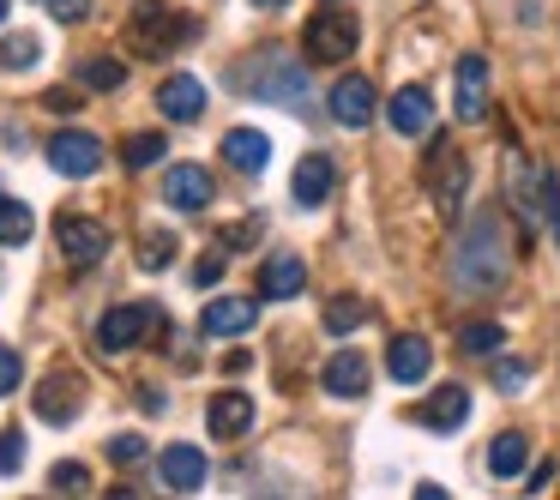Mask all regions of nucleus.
Segmentation results:
<instances>
[{
	"label": "nucleus",
	"instance_id": "1",
	"mask_svg": "<svg viewBox=\"0 0 560 500\" xmlns=\"http://www.w3.org/2000/svg\"><path fill=\"white\" fill-rule=\"evenodd\" d=\"M506 230H500V211H476V223L464 230L458 254H452V278L458 290H500L506 283Z\"/></svg>",
	"mask_w": 560,
	"mask_h": 500
},
{
	"label": "nucleus",
	"instance_id": "2",
	"mask_svg": "<svg viewBox=\"0 0 560 500\" xmlns=\"http://www.w3.org/2000/svg\"><path fill=\"white\" fill-rule=\"evenodd\" d=\"M230 85L247 91V97H259V103H278V109H302L307 103V73L290 61V55H278V49L254 55V67L230 73Z\"/></svg>",
	"mask_w": 560,
	"mask_h": 500
},
{
	"label": "nucleus",
	"instance_id": "3",
	"mask_svg": "<svg viewBox=\"0 0 560 500\" xmlns=\"http://www.w3.org/2000/svg\"><path fill=\"white\" fill-rule=\"evenodd\" d=\"M187 37H194V19L175 13L170 0H139L133 19H127V43H133L139 61H163V55H175Z\"/></svg>",
	"mask_w": 560,
	"mask_h": 500
},
{
	"label": "nucleus",
	"instance_id": "4",
	"mask_svg": "<svg viewBox=\"0 0 560 500\" xmlns=\"http://www.w3.org/2000/svg\"><path fill=\"white\" fill-rule=\"evenodd\" d=\"M355 43H362V25H355V13H350V7H326V13H314V19H307V31H302L307 61H319V67L350 61V55H355Z\"/></svg>",
	"mask_w": 560,
	"mask_h": 500
},
{
	"label": "nucleus",
	"instance_id": "5",
	"mask_svg": "<svg viewBox=\"0 0 560 500\" xmlns=\"http://www.w3.org/2000/svg\"><path fill=\"white\" fill-rule=\"evenodd\" d=\"M464 187H470V163H464V151L452 146V139H434V151H428V194H434V206H440L446 223H458Z\"/></svg>",
	"mask_w": 560,
	"mask_h": 500
},
{
	"label": "nucleus",
	"instance_id": "6",
	"mask_svg": "<svg viewBox=\"0 0 560 500\" xmlns=\"http://www.w3.org/2000/svg\"><path fill=\"white\" fill-rule=\"evenodd\" d=\"M145 332H158V307H151V302H121V307H109V314L97 319V344L109 356L133 350Z\"/></svg>",
	"mask_w": 560,
	"mask_h": 500
},
{
	"label": "nucleus",
	"instance_id": "7",
	"mask_svg": "<svg viewBox=\"0 0 560 500\" xmlns=\"http://www.w3.org/2000/svg\"><path fill=\"white\" fill-rule=\"evenodd\" d=\"M55 247L67 254V266H97L103 254H109V230L103 223H91V218H73V211H61L55 218Z\"/></svg>",
	"mask_w": 560,
	"mask_h": 500
},
{
	"label": "nucleus",
	"instance_id": "8",
	"mask_svg": "<svg viewBox=\"0 0 560 500\" xmlns=\"http://www.w3.org/2000/svg\"><path fill=\"white\" fill-rule=\"evenodd\" d=\"M49 170L55 175H97L103 170V139L97 133H79V127H67V133L49 139Z\"/></svg>",
	"mask_w": 560,
	"mask_h": 500
},
{
	"label": "nucleus",
	"instance_id": "9",
	"mask_svg": "<svg viewBox=\"0 0 560 500\" xmlns=\"http://www.w3.org/2000/svg\"><path fill=\"white\" fill-rule=\"evenodd\" d=\"M79 404H85V380L79 374H49L37 386V398H31V410H37L49 428H67L79 416Z\"/></svg>",
	"mask_w": 560,
	"mask_h": 500
},
{
	"label": "nucleus",
	"instance_id": "10",
	"mask_svg": "<svg viewBox=\"0 0 560 500\" xmlns=\"http://www.w3.org/2000/svg\"><path fill=\"white\" fill-rule=\"evenodd\" d=\"M254 319H259L254 295H211L199 326H206L211 338H242V332H254Z\"/></svg>",
	"mask_w": 560,
	"mask_h": 500
},
{
	"label": "nucleus",
	"instance_id": "11",
	"mask_svg": "<svg viewBox=\"0 0 560 500\" xmlns=\"http://www.w3.org/2000/svg\"><path fill=\"white\" fill-rule=\"evenodd\" d=\"M386 121H392V133H404V139H422L428 127H434V97H428L422 85H404L398 97L386 103Z\"/></svg>",
	"mask_w": 560,
	"mask_h": 500
},
{
	"label": "nucleus",
	"instance_id": "12",
	"mask_svg": "<svg viewBox=\"0 0 560 500\" xmlns=\"http://www.w3.org/2000/svg\"><path fill=\"white\" fill-rule=\"evenodd\" d=\"M163 199H170L175 211H206L211 206V175L199 170V163H170V175H163Z\"/></svg>",
	"mask_w": 560,
	"mask_h": 500
},
{
	"label": "nucleus",
	"instance_id": "13",
	"mask_svg": "<svg viewBox=\"0 0 560 500\" xmlns=\"http://www.w3.org/2000/svg\"><path fill=\"white\" fill-rule=\"evenodd\" d=\"M331 187H338V170H331V158H319V151H307L302 163H295V182H290V194H295V206H326L331 199Z\"/></svg>",
	"mask_w": 560,
	"mask_h": 500
},
{
	"label": "nucleus",
	"instance_id": "14",
	"mask_svg": "<svg viewBox=\"0 0 560 500\" xmlns=\"http://www.w3.org/2000/svg\"><path fill=\"white\" fill-rule=\"evenodd\" d=\"M158 470H163V488L170 495H194L199 482H206V452L199 446H163V458H158Z\"/></svg>",
	"mask_w": 560,
	"mask_h": 500
},
{
	"label": "nucleus",
	"instance_id": "15",
	"mask_svg": "<svg viewBox=\"0 0 560 500\" xmlns=\"http://www.w3.org/2000/svg\"><path fill=\"white\" fill-rule=\"evenodd\" d=\"M458 121H482L488 115V61L482 55H464L458 61Z\"/></svg>",
	"mask_w": 560,
	"mask_h": 500
},
{
	"label": "nucleus",
	"instance_id": "16",
	"mask_svg": "<svg viewBox=\"0 0 560 500\" xmlns=\"http://www.w3.org/2000/svg\"><path fill=\"white\" fill-rule=\"evenodd\" d=\"M158 109L170 115V121H199V115H206V85L187 79V73L163 79V85H158Z\"/></svg>",
	"mask_w": 560,
	"mask_h": 500
},
{
	"label": "nucleus",
	"instance_id": "17",
	"mask_svg": "<svg viewBox=\"0 0 560 500\" xmlns=\"http://www.w3.org/2000/svg\"><path fill=\"white\" fill-rule=\"evenodd\" d=\"M331 115H338L343 127H368L374 121V85H368L362 73L338 79V85H331Z\"/></svg>",
	"mask_w": 560,
	"mask_h": 500
},
{
	"label": "nucleus",
	"instance_id": "18",
	"mask_svg": "<svg viewBox=\"0 0 560 500\" xmlns=\"http://www.w3.org/2000/svg\"><path fill=\"white\" fill-rule=\"evenodd\" d=\"M206 422H211V440L247 434V428H254V398H247V392H218L211 410H206Z\"/></svg>",
	"mask_w": 560,
	"mask_h": 500
},
{
	"label": "nucleus",
	"instance_id": "19",
	"mask_svg": "<svg viewBox=\"0 0 560 500\" xmlns=\"http://www.w3.org/2000/svg\"><path fill=\"white\" fill-rule=\"evenodd\" d=\"M307 290V266L295 254H271L266 266H259V295H271V302H290V295Z\"/></svg>",
	"mask_w": 560,
	"mask_h": 500
},
{
	"label": "nucleus",
	"instance_id": "20",
	"mask_svg": "<svg viewBox=\"0 0 560 500\" xmlns=\"http://www.w3.org/2000/svg\"><path fill=\"white\" fill-rule=\"evenodd\" d=\"M223 158H230L235 170L259 175L271 163V139L259 133V127H230V133H223Z\"/></svg>",
	"mask_w": 560,
	"mask_h": 500
},
{
	"label": "nucleus",
	"instance_id": "21",
	"mask_svg": "<svg viewBox=\"0 0 560 500\" xmlns=\"http://www.w3.org/2000/svg\"><path fill=\"white\" fill-rule=\"evenodd\" d=\"M326 392L331 398H362L368 392V356L362 350H338L326 362Z\"/></svg>",
	"mask_w": 560,
	"mask_h": 500
},
{
	"label": "nucleus",
	"instance_id": "22",
	"mask_svg": "<svg viewBox=\"0 0 560 500\" xmlns=\"http://www.w3.org/2000/svg\"><path fill=\"white\" fill-rule=\"evenodd\" d=\"M416 416H422L428 428H440V434H452V428H464V416H470V392H464V386H440Z\"/></svg>",
	"mask_w": 560,
	"mask_h": 500
},
{
	"label": "nucleus",
	"instance_id": "23",
	"mask_svg": "<svg viewBox=\"0 0 560 500\" xmlns=\"http://www.w3.org/2000/svg\"><path fill=\"white\" fill-rule=\"evenodd\" d=\"M386 368H392L398 386H416V380H428V368H434V350H428L422 338H398L386 350Z\"/></svg>",
	"mask_w": 560,
	"mask_h": 500
},
{
	"label": "nucleus",
	"instance_id": "24",
	"mask_svg": "<svg viewBox=\"0 0 560 500\" xmlns=\"http://www.w3.org/2000/svg\"><path fill=\"white\" fill-rule=\"evenodd\" d=\"M31 230H37V218H31V206H19V199L0 194V247H25Z\"/></svg>",
	"mask_w": 560,
	"mask_h": 500
},
{
	"label": "nucleus",
	"instance_id": "25",
	"mask_svg": "<svg viewBox=\"0 0 560 500\" xmlns=\"http://www.w3.org/2000/svg\"><path fill=\"white\" fill-rule=\"evenodd\" d=\"M524 458H530V446H524V434H500L494 446H488V470L494 476H518Z\"/></svg>",
	"mask_w": 560,
	"mask_h": 500
},
{
	"label": "nucleus",
	"instance_id": "26",
	"mask_svg": "<svg viewBox=\"0 0 560 500\" xmlns=\"http://www.w3.org/2000/svg\"><path fill=\"white\" fill-rule=\"evenodd\" d=\"M163 133H127V146H121V163L127 170H151V163H163Z\"/></svg>",
	"mask_w": 560,
	"mask_h": 500
},
{
	"label": "nucleus",
	"instance_id": "27",
	"mask_svg": "<svg viewBox=\"0 0 560 500\" xmlns=\"http://www.w3.org/2000/svg\"><path fill=\"white\" fill-rule=\"evenodd\" d=\"M458 344H464L470 356H500V344H506V332H500L494 319H476V326H464V332H458Z\"/></svg>",
	"mask_w": 560,
	"mask_h": 500
},
{
	"label": "nucleus",
	"instance_id": "28",
	"mask_svg": "<svg viewBox=\"0 0 560 500\" xmlns=\"http://www.w3.org/2000/svg\"><path fill=\"white\" fill-rule=\"evenodd\" d=\"M79 85H91V91H121V85H127V61H85V67H79Z\"/></svg>",
	"mask_w": 560,
	"mask_h": 500
},
{
	"label": "nucleus",
	"instance_id": "29",
	"mask_svg": "<svg viewBox=\"0 0 560 500\" xmlns=\"http://www.w3.org/2000/svg\"><path fill=\"white\" fill-rule=\"evenodd\" d=\"M368 319V302H355V295H338V302H326V332H355Z\"/></svg>",
	"mask_w": 560,
	"mask_h": 500
},
{
	"label": "nucleus",
	"instance_id": "30",
	"mask_svg": "<svg viewBox=\"0 0 560 500\" xmlns=\"http://www.w3.org/2000/svg\"><path fill=\"white\" fill-rule=\"evenodd\" d=\"M170 259H175V235L170 230H151L145 242H139V266L145 271H170Z\"/></svg>",
	"mask_w": 560,
	"mask_h": 500
},
{
	"label": "nucleus",
	"instance_id": "31",
	"mask_svg": "<svg viewBox=\"0 0 560 500\" xmlns=\"http://www.w3.org/2000/svg\"><path fill=\"white\" fill-rule=\"evenodd\" d=\"M37 55H43V43H37V37H25V31L0 43V61L13 67V73H31V67H37Z\"/></svg>",
	"mask_w": 560,
	"mask_h": 500
},
{
	"label": "nucleus",
	"instance_id": "32",
	"mask_svg": "<svg viewBox=\"0 0 560 500\" xmlns=\"http://www.w3.org/2000/svg\"><path fill=\"white\" fill-rule=\"evenodd\" d=\"M49 482H55V495H85V488H91V470H85V464H55Z\"/></svg>",
	"mask_w": 560,
	"mask_h": 500
},
{
	"label": "nucleus",
	"instance_id": "33",
	"mask_svg": "<svg viewBox=\"0 0 560 500\" xmlns=\"http://www.w3.org/2000/svg\"><path fill=\"white\" fill-rule=\"evenodd\" d=\"M542 218H548L555 247H560V175H555V170H542Z\"/></svg>",
	"mask_w": 560,
	"mask_h": 500
},
{
	"label": "nucleus",
	"instance_id": "34",
	"mask_svg": "<svg viewBox=\"0 0 560 500\" xmlns=\"http://www.w3.org/2000/svg\"><path fill=\"white\" fill-rule=\"evenodd\" d=\"M103 452H109L115 464H139V458H145V440H139V434H115Z\"/></svg>",
	"mask_w": 560,
	"mask_h": 500
},
{
	"label": "nucleus",
	"instance_id": "35",
	"mask_svg": "<svg viewBox=\"0 0 560 500\" xmlns=\"http://www.w3.org/2000/svg\"><path fill=\"white\" fill-rule=\"evenodd\" d=\"M19 380H25V362H19V350H7V344H0V398H7Z\"/></svg>",
	"mask_w": 560,
	"mask_h": 500
},
{
	"label": "nucleus",
	"instance_id": "36",
	"mask_svg": "<svg viewBox=\"0 0 560 500\" xmlns=\"http://www.w3.org/2000/svg\"><path fill=\"white\" fill-rule=\"evenodd\" d=\"M19 464H25V440H19V434H0V470L13 476Z\"/></svg>",
	"mask_w": 560,
	"mask_h": 500
},
{
	"label": "nucleus",
	"instance_id": "37",
	"mask_svg": "<svg viewBox=\"0 0 560 500\" xmlns=\"http://www.w3.org/2000/svg\"><path fill=\"white\" fill-rule=\"evenodd\" d=\"M524 374H530L524 362H494V386H500V392H518Z\"/></svg>",
	"mask_w": 560,
	"mask_h": 500
},
{
	"label": "nucleus",
	"instance_id": "38",
	"mask_svg": "<svg viewBox=\"0 0 560 500\" xmlns=\"http://www.w3.org/2000/svg\"><path fill=\"white\" fill-rule=\"evenodd\" d=\"M218 278H223V254H206V259L194 266V283H199V290H211Z\"/></svg>",
	"mask_w": 560,
	"mask_h": 500
},
{
	"label": "nucleus",
	"instance_id": "39",
	"mask_svg": "<svg viewBox=\"0 0 560 500\" xmlns=\"http://www.w3.org/2000/svg\"><path fill=\"white\" fill-rule=\"evenodd\" d=\"M43 109H55V115H73V109H79V97H73V91H49V97H43Z\"/></svg>",
	"mask_w": 560,
	"mask_h": 500
},
{
	"label": "nucleus",
	"instance_id": "40",
	"mask_svg": "<svg viewBox=\"0 0 560 500\" xmlns=\"http://www.w3.org/2000/svg\"><path fill=\"white\" fill-rule=\"evenodd\" d=\"M548 482H555V464H536V470H530V495H542Z\"/></svg>",
	"mask_w": 560,
	"mask_h": 500
},
{
	"label": "nucleus",
	"instance_id": "41",
	"mask_svg": "<svg viewBox=\"0 0 560 500\" xmlns=\"http://www.w3.org/2000/svg\"><path fill=\"white\" fill-rule=\"evenodd\" d=\"M55 13H61L67 25H73V19H85V0H55Z\"/></svg>",
	"mask_w": 560,
	"mask_h": 500
},
{
	"label": "nucleus",
	"instance_id": "42",
	"mask_svg": "<svg viewBox=\"0 0 560 500\" xmlns=\"http://www.w3.org/2000/svg\"><path fill=\"white\" fill-rule=\"evenodd\" d=\"M254 7H266V13H278V7H290V0H254Z\"/></svg>",
	"mask_w": 560,
	"mask_h": 500
},
{
	"label": "nucleus",
	"instance_id": "43",
	"mask_svg": "<svg viewBox=\"0 0 560 500\" xmlns=\"http://www.w3.org/2000/svg\"><path fill=\"white\" fill-rule=\"evenodd\" d=\"M0 19H7V0H0Z\"/></svg>",
	"mask_w": 560,
	"mask_h": 500
}]
</instances>
